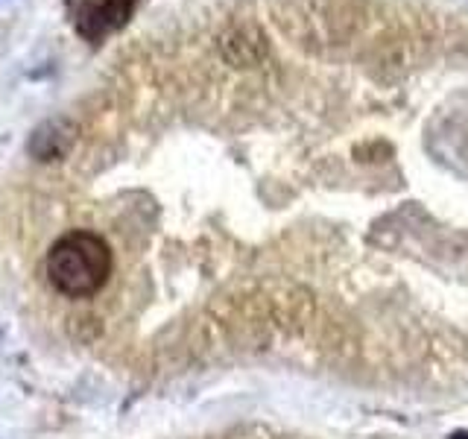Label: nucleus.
<instances>
[{
  "instance_id": "f257e3e1",
  "label": "nucleus",
  "mask_w": 468,
  "mask_h": 439,
  "mask_svg": "<svg viewBox=\"0 0 468 439\" xmlns=\"http://www.w3.org/2000/svg\"><path fill=\"white\" fill-rule=\"evenodd\" d=\"M112 249L94 231H68L48 252L50 284L68 299H85L109 282Z\"/></svg>"
},
{
  "instance_id": "f03ea898",
  "label": "nucleus",
  "mask_w": 468,
  "mask_h": 439,
  "mask_svg": "<svg viewBox=\"0 0 468 439\" xmlns=\"http://www.w3.org/2000/svg\"><path fill=\"white\" fill-rule=\"evenodd\" d=\"M138 0H73L70 21L73 29L91 44L106 41L135 15Z\"/></svg>"
},
{
  "instance_id": "7ed1b4c3",
  "label": "nucleus",
  "mask_w": 468,
  "mask_h": 439,
  "mask_svg": "<svg viewBox=\"0 0 468 439\" xmlns=\"http://www.w3.org/2000/svg\"><path fill=\"white\" fill-rule=\"evenodd\" d=\"M451 439H468V431H457V434H451Z\"/></svg>"
}]
</instances>
